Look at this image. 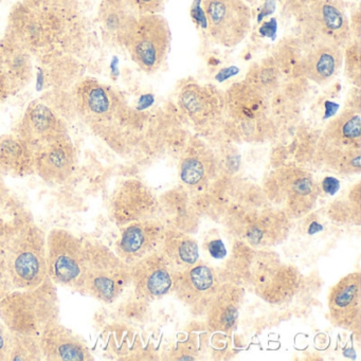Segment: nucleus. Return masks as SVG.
Segmentation results:
<instances>
[{
    "mask_svg": "<svg viewBox=\"0 0 361 361\" xmlns=\"http://www.w3.org/2000/svg\"><path fill=\"white\" fill-rule=\"evenodd\" d=\"M75 98L82 121L116 153H130L138 145L145 120L111 86L84 79L75 87Z\"/></svg>",
    "mask_w": 361,
    "mask_h": 361,
    "instance_id": "1",
    "label": "nucleus"
},
{
    "mask_svg": "<svg viewBox=\"0 0 361 361\" xmlns=\"http://www.w3.org/2000/svg\"><path fill=\"white\" fill-rule=\"evenodd\" d=\"M46 236L33 221L0 238V299L13 291L35 288L48 278Z\"/></svg>",
    "mask_w": 361,
    "mask_h": 361,
    "instance_id": "2",
    "label": "nucleus"
},
{
    "mask_svg": "<svg viewBox=\"0 0 361 361\" xmlns=\"http://www.w3.org/2000/svg\"><path fill=\"white\" fill-rule=\"evenodd\" d=\"M0 319L13 333L39 337L61 320L58 286L47 278L35 288L5 295L0 299Z\"/></svg>",
    "mask_w": 361,
    "mask_h": 361,
    "instance_id": "3",
    "label": "nucleus"
},
{
    "mask_svg": "<svg viewBox=\"0 0 361 361\" xmlns=\"http://www.w3.org/2000/svg\"><path fill=\"white\" fill-rule=\"evenodd\" d=\"M84 248L81 295L106 305L116 303L132 284L130 265L102 243L84 238Z\"/></svg>",
    "mask_w": 361,
    "mask_h": 361,
    "instance_id": "4",
    "label": "nucleus"
},
{
    "mask_svg": "<svg viewBox=\"0 0 361 361\" xmlns=\"http://www.w3.org/2000/svg\"><path fill=\"white\" fill-rule=\"evenodd\" d=\"M321 188L312 174L295 166H284L270 173L263 193L270 204L286 212L291 219H301L316 206Z\"/></svg>",
    "mask_w": 361,
    "mask_h": 361,
    "instance_id": "5",
    "label": "nucleus"
},
{
    "mask_svg": "<svg viewBox=\"0 0 361 361\" xmlns=\"http://www.w3.org/2000/svg\"><path fill=\"white\" fill-rule=\"evenodd\" d=\"M295 20V37L304 48L333 45L344 49L352 41L350 18L341 0H319Z\"/></svg>",
    "mask_w": 361,
    "mask_h": 361,
    "instance_id": "6",
    "label": "nucleus"
},
{
    "mask_svg": "<svg viewBox=\"0 0 361 361\" xmlns=\"http://www.w3.org/2000/svg\"><path fill=\"white\" fill-rule=\"evenodd\" d=\"M302 280L297 267L284 263L278 253L262 249L255 250L246 286L267 303L282 305L298 295Z\"/></svg>",
    "mask_w": 361,
    "mask_h": 361,
    "instance_id": "7",
    "label": "nucleus"
},
{
    "mask_svg": "<svg viewBox=\"0 0 361 361\" xmlns=\"http://www.w3.org/2000/svg\"><path fill=\"white\" fill-rule=\"evenodd\" d=\"M226 224L236 240H243L255 250L269 249L288 238L291 219L286 212L264 204L226 215Z\"/></svg>",
    "mask_w": 361,
    "mask_h": 361,
    "instance_id": "8",
    "label": "nucleus"
},
{
    "mask_svg": "<svg viewBox=\"0 0 361 361\" xmlns=\"http://www.w3.org/2000/svg\"><path fill=\"white\" fill-rule=\"evenodd\" d=\"M225 109L238 132L249 140L267 138L274 130L267 96L247 81L234 83L224 94Z\"/></svg>",
    "mask_w": 361,
    "mask_h": 361,
    "instance_id": "9",
    "label": "nucleus"
},
{
    "mask_svg": "<svg viewBox=\"0 0 361 361\" xmlns=\"http://www.w3.org/2000/svg\"><path fill=\"white\" fill-rule=\"evenodd\" d=\"M85 248L84 238L63 228H54L46 236L48 278L56 285L81 293Z\"/></svg>",
    "mask_w": 361,
    "mask_h": 361,
    "instance_id": "10",
    "label": "nucleus"
},
{
    "mask_svg": "<svg viewBox=\"0 0 361 361\" xmlns=\"http://www.w3.org/2000/svg\"><path fill=\"white\" fill-rule=\"evenodd\" d=\"M171 41L172 35L166 18L161 14H147L137 18L126 48L141 71L155 73L168 58Z\"/></svg>",
    "mask_w": 361,
    "mask_h": 361,
    "instance_id": "11",
    "label": "nucleus"
},
{
    "mask_svg": "<svg viewBox=\"0 0 361 361\" xmlns=\"http://www.w3.org/2000/svg\"><path fill=\"white\" fill-rule=\"evenodd\" d=\"M207 30L223 47L240 45L250 32V6L244 0H202Z\"/></svg>",
    "mask_w": 361,
    "mask_h": 361,
    "instance_id": "12",
    "label": "nucleus"
},
{
    "mask_svg": "<svg viewBox=\"0 0 361 361\" xmlns=\"http://www.w3.org/2000/svg\"><path fill=\"white\" fill-rule=\"evenodd\" d=\"M172 278L171 293L195 317L204 316L223 283L219 270L200 261L191 267L173 271Z\"/></svg>",
    "mask_w": 361,
    "mask_h": 361,
    "instance_id": "13",
    "label": "nucleus"
},
{
    "mask_svg": "<svg viewBox=\"0 0 361 361\" xmlns=\"http://www.w3.org/2000/svg\"><path fill=\"white\" fill-rule=\"evenodd\" d=\"M109 215L118 228L134 221L158 217V198L139 179H126L111 195Z\"/></svg>",
    "mask_w": 361,
    "mask_h": 361,
    "instance_id": "14",
    "label": "nucleus"
},
{
    "mask_svg": "<svg viewBox=\"0 0 361 361\" xmlns=\"http://www.w3.org/2000/svg\"><path fill=\"white\" fill-rule=\"evenodd\" d=\"M217 158L212 149L200 139H192L181 157L180 179L183 188L195 195L192 196L193 200L202 197L204 192L209 193V189H212L217 181Z\"/></svg>",
    "mask_w": 361,
    "mask_h": 361,
    "instance_id": "15",
    "label": "nucleus"
},
{
    "mask_svg": "<svg viewBox=\"0 0 361 361\" xmlns=\"http://www.w3.org/2000/svg\"><path fill=\"white\" fill-rule=\"evenodd\" d=\"M329 319L335 326L352 331L359 338L361 326L360 274L340 279L327 295Z\"/></svg>",
    "mask_w": 361,
    "mask_h": 361,
    "instance_id": "16",
    "label": "nucleus"
},
{
    "mask_svg": "<svg viewBox=\"0 0 361 361\" xmlns=\"http://www.w3.org/2000/svg\"><path fill=\"white\" fill-rule=\"evenodd\" d=\"M166 225L158 217L134 221L120 228L114 251L128 265L159 250Z\"/></svg>",
    "mask_w": 361,
    "mask_h": 361,
    "instance_id": "17",
    "label": "nucleus"
},
{
    "mask_svg": "<svg viewBox=\"0 0 361 361\" xmlns=\"http://www.w3.org/2000/svg\"><path fill=\"white\" fill-rule=\"evenodd\" d=\"M16 133L33 152L69 135L62 117L42 101H33L29 104Z\"/></svg>",
    "mask_w": 361,
    "mask_h": 361,
    "instance_id": "18",
    "label": "nucleus"
},
{
    "mask_svg": "<svg viewBox=\"0 0 361 361\" xmlns=\"http://www.w3.org/2000/svg\"><path fill=\"white\" fill-rule=\"evenodd\" d=\"M173 269L159 250L130 266V278L135 295L145 301H157L172 289Z\"/></svg>",
    "mask_w": 361,
    "mask_h": 361,
    "instance_id": "19",
    "label": "nucleus"
},
{
    "mask_svg": "<svg viewBox=\"0 0 361 361\" xmlns=\"http://www.w3.org/2000/svg\"><path fill=\"white\" fill-rule=\"evenodd\" d=\"M178 105L194 126L207 128L221 119L225 109V98L213 86L189 82L179 90Z\"/></svg>",
    "mask_w": 361,
    "mask_h": 361,
    "instance_id": "20",
    "label": "nucleus"
},
{
    "mask_svg": "<svg viewBox=\"0 0 361 361\" xmlns=\"http://www.w3.org/2000/svg\"><path fill=\"white\" fill-rule=\"evenodd\" d=\"M78 155L69 135L35 151V173L46 183L61 185L73 176Z\"/></svg>",
    "mask_w": 361,
    "mask_h": 361,
    "instance_id": "21",
    "label": "nucleus"
},
{
    "mask_svg": "<svg viewBox=\"0 0 361 361\" xmlns=\"http://www.w3.org/2000/svg\"><path fill=\"white\" fill-rule=\"evenodd\" d=\"M44 361H94L87 342L73 329L52 323L39 336Z\"/></svg>",
    "mask_w": 361,
    "mask_h": 361,
    "instance_id": "22",
    "label": "nucleus"
},
{
    "mask_svg": "<svg viewBox=\"0 0 361 361\" xmlns=\"http://www.w3.org/2000/svg\"><path fill=\"white\" fill-rule=\"evenodd\" d=\"M245 288L231 282H223L204 314L207 329L215 333L231 331L244 303Z\"/></svg>",
    "mask_w": 361,
    "mask_h": 361,
    "instance_id": "23",
    "label": "nucleus"
},
{
    "mask_svg": "<svg viewBox=\"0 0 361 361\" xmlns=\"http://www.w3.org/2000/svg\"><path fill=\"white\" fill-rule=\"evenodd\" d=\"M158 198V214L166 227L176 228L191 234L200 223V210L185 188L164 192Z\"/></svg>",
    "mask_w": 361,
    "mask_h": 361,
    "instance_id": "24",
    "label": "nucleus"
},
{
    "mask_svg": "<svg viewBox=\"0 0 361 361\" xmlns=\"http://www.w3.org/2000/svg\"><path fill=\"white\" fill-rule=\"evenodd\" d=\"M319 140L334 147L361 149V109L359 90L345 109L325 128Z\"/></svg>",
    "mask_w": 361,
    "mask_h": 361,
    "instance_id": "25",
    "label": "nucleus"
},
{
    "mask_svg": "<svg viewBox=\"0 0 361 361\" xmlns=\"http://www.w3.org/2000/svg\"><path fill=\"white\" fill-rule=\"evenodd\" d=\"M343 65V49L333 45H316L305 48L302 73L305 79L326 85L338 75Z\"/></svg>",
    "mask_w": 361,
    "mask_h": 361,
    "instance_id": "26",
    "label": "nucleus"
},
{
    "mask_svg": "<svg viewBox=\"0 0 361 361\" xmlns=\"http://www.w3.org/2000/svg\"><path fill=\"white\" fill-rule=\"evenodd\" d=\"M136 12L128 0H102L99 8V22L105 35L118 45L126 47L136 24Z\"/></svg>",
    "mask_w": 361,
    "mask_h": 361,
    "instance_id": "27",
    "label": "nucleus"
},
{
    "mask_svg": "<svg viewBox=\"0 0 361 361\" xmlns=\"http://www.w3.org/2000/svg\"><path fill=\"white\" fill-rule=\"evenodd\" d=\"M0 172L14 177L35 174V152L16 133L0 137Z\"/></svg>",
    "mask_w": 361,
    "mask_h": 361,
    "instance_id": "28",
    "label": "nucleus"
},
{
    "mask_svg": "<svg viewBox=\"0 0 361 361\" xmlns=\"http://www.w3.org/2000/svg\"><path fill=\"white\" fill-rule=\"evenodd\" d=\"M159 251L173 271L191 267L200 261V248L195 238L176 228L166 226Z\"/></svg>",
    "mask_w": 361,
    "mask_h": 361,
    "instance_id": "29",
    "label": "nucleus"
},
{
    "mask_svg": "<svg viewBox=\"0 0 361 361\" xmlns=\"http://www.w3.org/2000/svg\"><path fill=\"white\" fill-rule=\"evenodd\" d=\"M0 67L9 82L11 90L24 87L30 81L32 73L29 50L6 35L0 41Z\"/></svg>",
    "mask_w": 361,
    "mask_h": 361,
    "instance_id": "30",
    "label": "nucleus"
},
{
    "mask_svg": "<svg viewBox=\"0 0 361 361\" xmlns=\"http://www.w3.org/2000/svg\"><path fill=\"white\" fill-rule=\"evenodd\" d=\"M317 157L321 164L341 175L358 174L361 170V149L334 147L319 140Z\"/></svg>",
    "mask_w": 361,
    "mask_h": 361,
    "instance_id": "31",
    "label": "nucleus"
},
{
    "mask_svg": "<svg viewBox=\"0 0 361 361\" xmlns=\"http://www.w3.org/2000/svg\"><path fill=\"white\" fill-rule=\"evenodd\" d=\"M35 221L26 204L10 192L0 196V238L16 234Z\"/></svg>",
    "mask_w": 361,
    "mask_h": 361,
    "instance_id": "32",
    "label": "nucleus"
},
{
    "mask_svg": "<svg viewBox=\"0 0 361 361\" xmlns=\"http://www.w3.org/2000/svg\"><path fill=\"white\" fill-rule=\"evenodd\" d=\"M255 249L243 240H235L232 255L219 272L223 282H231L246 288L250 272L251 264L255 257Z\"/></svg>",
    "mask_w": 361,
    "mask_h": 361,
    "instance_id": "33",
    "label": "nucleus"
},
{
    "mask_svg": "<svg viewBox=\"0 0 361 361\" xmlns=\"http://www.w3.org/2000/svg\"><path fill=\"white\" fill-rule=\"evenodd\" d=\"M283 75L272 56L255 63L249 68L245 81L271 98L283 84Z\"/></svg>",
    "mask_w": 361,
    "mask_h": 361,
    "instance_id": "34",
    "label": "nucleus"
},
{
    "mask_svg": "<svg viewBox=\"0 0 361 361\" xmlns=\"http://www.w3.org/2000/svg\"><path fill=\"white\" fill-rule=\"evenodd\" d=\"M305 48L297 37L283 39L274 48L272 58L276 61L283 77L287 79L303 77L302 73V61H303Z\"/></svg>",
    "mask_w": 361,
    "mask_h": 361,
    "instance_id": "35",
    "label": "nucleus"
},
{
    "mask_svg": "<svg viewBox=\"0 0 361 361\" xmlns=\"http://www.w3.org/2000/svg\"><path fill=\"white\" fill-rule=\"evenodd\" d=\"M360 183H357L344 197L337 198L329 204L326 214L335 223L360 225Z\"/></svg>",
    "mask_w": 361,
    "mask_h": 361,
    "instance_id": "36",
    "label": "nucleus"
},
{
    "mask_svg": "<svg viewBox=\"0 0 361 361\" xmlns=\"http://www.w3.org/2000/svg\"><path fill=\"white\" fill-rule=\"evenodd\" d=\"M8 361H44L39 337L12 331Z\"/></svg>",
    "mask_w": 361,
    "mask_h": 361,
    "instance_id": "37",
    "label": "nucleus"
},
{
    "mask_svg": "<svg viewBox=\"0 0 361 361\" xmlns=\"http://www.w3.org/2000/svg\"><path fill=\"white\" fill-rule=\"evenodd\" d=\"M149 302L140 299L134 293V297L128 298L116 306L115 310L111 312V318L115 320L114 323L124 324V323L137 322L147 312L145 306Z\"/></svg>",
    "mask_w": 361,
    "mask_h": 361,
    "instance_id": "38",
    "label": "nucleus"
},
{
    "mask_svg": "<svg viewBox=\"0 0 361 361\" xmlns=\"http://www.w3.org/2000/svg\"><path fill=\"white\" fill-rule=\"evenodd\" d=\"M344 71L348 81L360 87L361 81V48L360 41L352 39L343 49Z\"/></svg>",
    "mask_w": 361,
    "mask_h": 361,
    "instance_id": "39",
    "label": "nucleus"
},
{
    "mask_svg": "<svg viewBox=\"0 0 361 361\" xmlns=\"http://www.w3.org/2000/svg\"><path fill=\"white\" fill-rule=\"evenodd\" d=\"M319 0H278L281 13L284 18H295Z\"/></svg>",
    "mask_w": 361,
    "mask_h": 361,
    "instance_id": "40",
    "label": "nucleus"
},
{
    "mask_svg": "<svg viewBox=\"0 0 361 361\" xmlns=\"http://www.w3.org/2000/svg\"><path fill=\"white\" fill-rule=\"evenodd\" d=\"M22 3L39 11H60L71 7V0H23Z\"/></svg>",
    "mask_w": 361,
    "mask_h": 361,
    "instance_id": "41",
    "label": "nucleus"
},
{
    "mask_svg": "<svg viewBox=\"0 0 361 361\" xmlns=\"http://www.w3.org/2000/svg\"><path fill=\"white\" fill-rule=\"evenodd\" d=\"M137 16L161 14L164 10V0H128Z\"/></svg>",
    "mask_w": 361,
    "mask_h": 361,
    "instance_id": "42",
    "label": "nucleus"
},
{
    "mask_svg": "<svg viewBox=\"0 0 361 361\" xmlns=\"http://www.w3.org/2000/svg\"><path fill=\"white\" fill-rule=\"evenodd\" d=\"M11 335L12 331L0 319V361H8L9 359Z\"/></svg>",
    "mask_w": 361,
    "mask_h": 361,
    "instance_id": "43",
    "label": "nucleus"
},
{
    "mask_svg": "<svg viewBox=\"0 0 361 361\" xmlns=\"http://www.w3.org/2000/svg\"><path fill=\"white\" fill-rule=\"evenodd\" d=\"M206 247L208 248L211 257L214 259H224L227 255V249L224 245L223 240L219 235L214 236V238H207Z\"/></svg>",
    "mask_w": 361,
    "mask_h": 361,
    "instance_id": "44",
    "label": "nucleus"
},
{
    "mask_svg": "<svg viewBox=\"0 0 361 361\" xmlns=\"http://www.w3.org/2000/svg\"><path fill=\"white\" fill-rule=\"evenodd\" d=\"M339 181L333 177H326L321 183V189L327 194V195H335L339 190Z\"/></svg>",
    "mask_w": 361,
    "mask_h": 361,
    "instance_id": "45",
    "label": "nucleus"
},
{
    "mask_svg": "<svg viewBox=\"0 0 361 361\" xmlns=\"http://www.w3.org/2000/svg\"><path fill=\"white\" fill-rule=\"evenodd\" d=\"M10 92H11V87H10L9 82H8L3 69L0 67V103H3L7 99Z\"/></svg>",
    "mask_w": 361,
    "mask_h": 361,
    "instance_id": "46",
    "label": "nucleus"
},
{
    "mask_svg": "<svg viewBox=\"0 0 361 361\" xmlns=\"http://www.w3.org/2000/svg\"><path fill=\"white\" fill-rule=\"evenodd\" d=\"M7 192H9V190H8L4 179L0 176V196L4 195V194L7 193Z\"/></svg>",
    "mask_w": 361,
    "mask_h": 361,
    "instance_id": "47",
    "label": "nucleus"
},
{
    "mask_svg": "<svg viewBox=\"0 0 361 361\" xmlns=\"http://www.w3.org/2000/svg\"><path fill=\"white\" fill-rule=\"evenodd\" d=\"M244 1H246L247 4H248L249 6L253 5V4L257 3V0H244Z\"/></svg>",
    "mask_w": 361,
    "mask_h": 361,
    "instance_id": "48",
    "label": "nucleus"
}]
</instances>
